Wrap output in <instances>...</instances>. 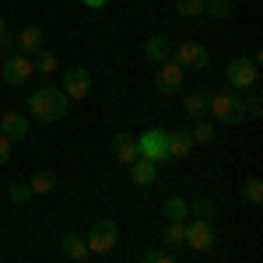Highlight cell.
Returning a JSON list of instances; mask_svg holds the SVG:
<instances>
[{"mask_svg":"<svg viewBox=\"0 0 263 263\" xmlns=\"http://www.w3.org/2000/svg\"><path fill=\"white\" fill-rule=\"evenodd\" d=\"M67 105H70V102H67V95H63L60 88L42 84V88L32 91V99H28V112L42 123H57V120L67 116Z\"/></svg>","mask_w":263,"mask_h":263,"instance_id":"1","label":"cell"},{"mask_svg":"<svg viewBox=\"0 0 263 263\" xmlns=\"http://www.w3.org/2000/svg\"><path fill=\"white\" fill-rule=\"evenodd\" d=\"M207 116L214 123H224V126H239L246 116V99L239 91H214L207 95Z\"/></svg>","mask_w":263,"mask_h":263,"instance_id":"2","label":"cell"},{"mask_svg":"<svg viewBox=\"0 0 263 263\" xmlns=\"http://www.w3.org/2000/svg\"><path fill=\"white\" fill-rule=\"evenodd\" d=\"M224 81L232 91H253L256 84H260V53H253V57H235V60H228L224 67Z\"/></svg>","mask_w":263,"mask_h":263,"instance_id":"3","label":"cell"},{"mask_svg":"<svg viewBox=\"0 0 263 263\" xmlns=\"http://www.w3.org/2000/svg\"><path fill=\"white\" fill-rule=\"evenodd\" d=\"M84 242H88V249H91V253H99V256L112 253V249H116V242H120V224L109 221V218H102V221L91 224V232L84 235Z\"/></svg>","mask_w":263,"mask_h":263,"instance_id":"4","label":"cell"},{"mask_svg":"<svg viewBox=\"0 0 263 263\" xmlns=\"http://www.w3.org/2000/svg\"><path fill=\"white\" fill-rule=\"evenodd\" d=\"M165 144H168V130H158V126H151V130H144L141 137H137V155H141L144 162L162 165V162H168V155H165Z\"/></svg>","mask_w":263,"mask_h":263,"instance_id":"5","label":"cell"},{"mask_svg":"<svg viewBox=\"0 0 263 263\" xmlns=\"http://www.w3.org/2000/svg\"><path fill=\"white\" fill-rule=\"evenodd\" d=\"M172 57H176L179 67H193V70H207L211 67V49L203 42H193V39L172 46Z\"/></svg>","mask_w":263,"mask_h":263,"instance_id":"6","label":"cell"},{"mask_svg":"<svg viewBox=\"0 0 263 263\" xmlns=\"http://www.w3.org/2000/svg\"><path fill=\"white\" fill-rule=\"evenodd\" d=\"M186 246H190L193 253H207V249H214V246H218V232H214V224L207 221V218H193V221L186 224Z\"/></svg>","mask_w":263,"mask_h":263,"instance_id":"7","label":"cell"},{"mask_svg":"<svg viewBox=\"0 0 263 263\" xmlns=\"http://www.w3.org/2000/svg\"><path fill=\"white\" fill-rule=\"evenodd\" d=\"M60 91L67 95V102L88 99V91H91V74H88V67H70V70L63 74V81H60Z\"/></svg>","mask_w":263,"mask_h":263,"instance_id":"8","label":"cell"},{"mask_svg":"<svg viewBox=\"0 0 263 263\" xmlns=\"http://www.w3.org/2000/svg\"><path fill=\"white\" fill-rule=\"evenodd\" d=\"M0 70H4V81L11 84V88H18L25 84L32 74H35V67H32V57H21V53H11L7 60H0Z\"/></svg>","mask_w":263,"mask_h":263,"instance_id":"9","label":"cell"},{"mask_svg":"<svg viewBox=\"0 0 263 263\" xmlns=\"http://www.w3.org/2000/svg\"><path fill=\"white\" fill-rule=\"evenodd\" d=\"M186 81V67H179L176 60H165L158 67V78H155V91L158 95H176Z\"/></svg>","mask_w":263,"mask_h":263,"instance_id":"10","label":"cell"},{"mask_svg":"<svg viewBox=\"0 0 263 263\" xmlns=\"http://www.w3.org/2000/svg\"><path fill=\"white\" fill-rule=\"evenodd\" d=\"M14 49H18L21 57H35L46 49V35H42L39 25H25L18 35H14Z\"/></svg>","mask_w":263,"mask_h":263,"instance_id":"11","label":"cell"},{"mask_svg":"<svg viewBox=\"0 0 263 263\" xmlns=\"http://www.w3.org/2000/svg\"><path fill=\"white\" fill-rule=\"evenodd\" d=\"M0 134L11 137V141H25V137H28V116L18 112V109L0 112Z\"/></svg>","mask_w":263,"mask_h":263,"instance_id":"12","label":"cell"},{"mask_svg":"<svg viewBox=\"0 0 263 263\" xmlns=\"http://www.w3.org/2000/svg\"><path fill=\"white\" fill-rule=\"evenodd\" d=\"M193 151V137H190V130L179 126V130H168V144H165V155H168V162H179Z\"/></svg>","mask_w":263,"mask_h":263,"instance_id":"13","label":"cell"},{"mask_svg":"<svg viewBox=\"0 0 263 263\" xmlns=\"http://www.w3.org/2000/svg\"><path fill=\"white\" fill-rule=\"evenodd\" d=\"M144 60L155 63V67H162L165 60H172V42L165 39V35H151V39H144Z\"/></svg>","mask_w":263,"mask_h":263,"instance_id":"14","label":"cell"},{"mask_svg":"<svg viewBox=\"0 0 263 263\" xmlns=\"http://www.w3.org/2000/svg\"><path fill=\"white\" fill-rule=\"evenodd\" d=\"M60 249H63V256L67 260H74V263H81L91 256V249H88V242H84V235H78V232H67L60 239Z\"/></svg>","mask_w":263,"mask_h":263,"instance_id":"15","label":"cell"},{"mask_svg":"<svg viewBox=\"0 0 263 263\" xmlns=\"http://www.w3.org/2000/svg\"><path fill=\"white\" fill-rule=\"evenodd\" d=\"M126 168H130V182H137L141 190H147V186H155V182H158V165H155V162L137 158V162L126 165Z\"/></svg>","mask_w":263,"mask_h":263,"instance_id":"16","label":"cell"},{"mask_svg":"<svg viewBox=\"0 0 263 263\" xmlns=\"http://www.w3.org/2000/svg\"><path fill=\"white\" fill-rule=\"evenodd\" d=\"M112 155H116V162L123 165H134L141 155H137V137H130V134H116L112 137Z\"/></svg>","mask_w":263,"mask_h":263,"instance_id":"17","label":"cell"},{"mask_svg":"<svg viewBox=\"0 0 263 263\" xmlns=\"http://www.w3.org/2000/svg\"><path fill=\"white\" fill-rule=\"evenodd\" d=\"M32 67H35V74H42V78H53V74H57V67H60V60H57V53L42 49V53H35Z\"/></svg>","mask_w":263,"mask_h":263,"instance_id":"18","label":"cell"},{"mask_svg":"<svg viewBox=\"0 0 263 263\" xmlns=\"http://www.w3.org/2000/svg\"><path fill=\"white\" fill-rule=\"evenodd\" d=\"M165 246L168 249H186V221H168V228H165Z\"/></svg>","mask_w":263,"mask_h":263,"instance_id":"19","label":"cell"},{"mask_svg":"<svg viewBox=\"0 0 263 263\" xmlns=\"http://www.w3.org/2000/svg\"><path fill=\"white\" fill-rule=\"evenodd\" d=\"M182 218H190V203L182 197H168L165 200V221H182Z\"/></svg>","mask_w":263,"mask_h":263,"instance_id":"20","label":"cell"},{"mask_svg":"<svg viewBox=\"0 0 263 263\" xmlns=\"http://www.w3.org/2000/svg\"><path fill=\"white\" fill-rule=\"evenodd\" d=\"M182 112H186V116H203V112H207V95H203V91H190V95L182 99Z\"/></svg>","mask_w":263,"mask_h":263,"instance_id":"21","label":"cell"},{"mask_svg":"<svg viewBox=\"0 0 263 263\" xmlns=\"http://www.w3.org/2000/svg\"><path fill=\"white\" fill-rule=\"evenodd\" d=\"M28 186H32V193H42V197H46V193L57 190V176H53V172H35V176L28 179Z\"/></svg>","mask_w":263,"mask_h":263,"instance_id":"22","label":"cell"},{"mask_svg":"<svg viewBox=\"0 0 263 263\" xmlns=\"http://www.w3.org/2000/svg\"><path fill=\"white\" fill-rule=\"evenodd\" d=\"M32 197H35V193H32V186H28V182H14V186L7 190V200L14 203V207H25Z\"/></svg>","mask_w":263,"mask_h":263,"instance_id":"23","label":"cell"},{"mask_svg":"<svg viewBox=\"0 0 263 263\" xmlns=\"http://www.w3.org/2000/svg\"><path fill=\"white\" fill-rule=\"evenodd\" d=\"M203 14H207V18H228V14H232V4H228V0H203Z\"/></svg>","mask_w":263,"mask_h":263,"instance_id":"24","label":"cell"},{"mask_svg":"<svg viewBox=\"0 0 263 263\" xmlns=\"http://www.w3.org/2000/svg\"><path fill=\"white\" fill-rule=\"evenodd\" d=\"M190 137H193V147H197V144H211V141H214V123L200 120L193 130H190Z\"/></svg>","mask_w":263,"mask_h":263,"instance_id":"25","label":"cell"},{"mask_svg":"<svg viewBox=\"0 0 263 263\" xmlns=\"http://www.w3.org/2000/svg\"><path fill=\"white\" fill-rule=\"evenodd\" d=\"M176 11L182 18H200L203 14V0H176Z\"/></svg>","mask_w":263,"mask_h":263,"instance_id":"26","label":"cell"},{"mask_svg":"<svg viewBox=\"0 0 263 263\" xmlns=\"http://www.w3.org/2000/svg\"><path fill=\"white\" fill-rule=\"evenodd\" d=\"M242 197L249 203H260L263 200V182L256 179V176H253V179H246V186H242Z\"/></svg>","mask_w":263,"mask_h":263,"instance_id":"27","label":"cell"},{"mask_svg":"<svg viewBox=\"0 0 263 263\" xmlns=\"http://www.w3.org/2000/svg\"><path fill=\"white\" fill-rule=\"evenodd\" d=\"M190 214H193V218H207V221H211V218H214V203L207 200V197H200V200L190 203Z\"/></svg>","mask_w":263,"mask_h":263,"instance_id":"28","label":"cell"},{"mask_svg":"<svg viewBox=\"0 0 263 263\" xmlns=\"http://www.w3.org/2000/svg\"><path fill=\"white\" fill-rule=\"evenodd\" d=\"M141 263H176V260H172V249H147Z\"/></svg>","mask_w":263,"mask_h":263,"instance_id":"29","label":"cell"},{"mask_svg":"<svg viewBox=\"0 0 263 263\" xmlns=\"http://www.w3.org/2000/svg\"><path fill=\"white\" fill-rule=\"evenodd\" d=\"M263 112V99H260V91L253 88V95L246 99V116H260Z\"/></svg>","mask_w":263,"mask_h":263,"instance_id":"30","label":"cell"},{"mask_svg":"<svg viewBox=\"0 0 263 263\" xmlns=\"http://www.w3.org/2000/svg\"><path fill=\"white\" fill-rule=\"evenodd\" d=\"M11 158H14V141L0 134V165H7Z\"/></svg>","mask_w":263,"mask_h":263,"instance_id":"31","label":"cell"},{"mask_svg":"<svg viewBox=\"0 0 263 263\" xmlns=\"http://www.w3.org/2000/svg\"><path fill=\"white\" fill-rule=\"evenodd\" d=\"M84 7H105V0H81Z\"/></svg>","mask_w":263,"mask_h":263,"instance_id":"32","label":"cell"},{"mask_svg":"<svg viewBox=\"0 0 263 263\" xmlns=\"http://www.w3.org/2000/svg\"><path fill=\"white\" fill-rule=\"evenodd\" d=\"M4 32H7V21H4V18H0V35H4Z\"/></svg>","mask_w":263,"mask_h":263,"instance_id":"33","label":"cell"},{"mask_svg":"<svg viewBox=\"0 0 263 263\" xmlns=\"http://www.w3.org/2000/svg\"><path fill=\"white\" fill-rule=\"evenodd\" d=\"M0 60H4V57H0Z\"/></svg>","mask_w":263,"mask_h":263,"instance_id":"34","label":"cell"}]
</instances>
